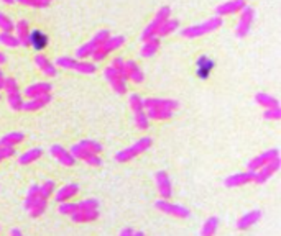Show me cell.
Here are the masks:
<instances>
[{
    "instance_id": "cell-1",
    "label": "cell",
    "mask_w": 281,
    "mask_h": 236,
    "mask_svg": "<svg viewBox=\"0 0 281 236\" xmlns=\"http://www.w3.org/2000/svg\"><path fill=\"white\" fill-rule=\"evenodd\" d=\"M151 144H153V139L148 138V136H143V138H140L138 141L133 143L132 146L125 148V150H122V151H118V153L115 154V159H117L118 162L132 161L133 158H137L138 154H142V153H145L146 150H150Z\"/></svg>"
},
{
    "instance_id": "cell-2",
    "label": "cell",
    "mask_w": 281,
    "mask_h": 236,
    "mask_svg": "<svg viewBox=\"0 0 281 236\" xmlns=\"http://www.w3.org/2000/svg\"><path fill=\"white\" fill-rule=\"evenodd\" d=\"M220 25H222V18L214 17V18H209L207 21H204V23L184 28L181 32V35L184 36V38H197V36H202V35L214 32V29H217Z\"/></svg>"
},
{
    "instance_id": "cell-3",
    "label": "cell",
    "mask_w": 281,
    "mask_h": 236,
    "mask_svg": "<svg viewBox=\"0 0 281 236\" xmlns=\"http://www.w3.org/2000/svg\"><path fill=\"white\" fill-rule=\"evenodd\" d=\"M56 66L63 69H72V71H78L81 74H94L97 66L94 63H87V61H78V59L69 57V56H63V57H58L56 59Z\"/></svg>"
},
{
    "instance_id": "cell-4",
    "label": "cell",
    "mask_w": 281,
    "mask_h": 236,
    "mask_svg": "<svg viewBox=\"0 0 281 236\" xmlns=\"http://www.w3.org/2000/svg\"><path fill=\"white\" fill-rule=\"evenodd\" d=\"M4 91L7 94V100H9L10 108L15 110V112L21 110V107H23V99H21V94H20L17 80H15L13 77H5Z\"/></svg>"
},
{
    "instance_id": "cell-5",
    "label": "cell",
    "mask_w": 281,
    "mask_h": 236,
    "mask_svg": "<svg viewBox=\"0 0 281 236\" xmlns=\"http://www.w3.org/2000/svg\"><path fill=\"white\" fill-rule=\"evenodd\" d=\"M110 36V33L107 32V29H100V32L94 36V38L89 41V43H86V44H83V46H79L78 49H76V57L78 59H86V57H89V56H92L95 51L99 49V46L100 44L106 41L107 38Z\"/></svg>"
},
{
    "instance_id": "cell-6",
    "label": "cell",
    "mask_w": 281,
    "mask_h": 236,
    "mask_svg": "<svg viewBox=\"0 0 281 236\" xmlns=\"http://www.w3.org/2000/svg\"><path fill=\"white\" fill-rule=\"evenodd\" d=\"M169 13H171V10H169V7H161V9L158 10V13H157V17H155V20L150 21V23L146 25V28L143 29V33H142V40H143V43L157 36L158 28H160L163 23H165L166 20H169Z\"/></svg>"
},
{
    "instance_id": "cell-7",
    "label": "cell",
    "mask_w": 281,
    "mask_h": 236,
    "mask_svg": "<svg viewBox=\"0 0 281 236\" xmlns=\"http://www.w3.org/2000/svg\"><path fill=\"white\" fill-rule=\"evenodd\" d=\"M129 102H130V108H132V112H133V116H135L137 127H138L140 130H146L148 125H150V120L146 118L142 97H140V95H137V94H132L130 99H129Z\"/></svg>"
},
{
    "instance_id": "cell-8",
    "label": "cell",
    "mask_w": 281,
    "mask_h": 236,
    "mask_svg": "<svg viewBox=\"0 0 281 236\" xmlns=\"http://www.w3.org/2000/svg\"><path fill=\"white\" fill-rule=\"evenodd\" d=\"M123 43H125V38H123V36H109V38L100 44L99 49L95 51V53H94L91 57L94 59L95 63L104 61V59H106V57L109 56V53H112V51L118 49Z\"/></svg>"
},
{
    "instance_id": "cell-9",
    "label": "cell",
    "mask_w": 281,
    "mask_h": 236,
    "mask_svg": "<svg viewBox=\"0 0 281 236\" xmlns=\"http://www.w3.org/2000/svg\"><path fill=\"white\" fill-rule=\"evenodd\" d=\"M240 18H239V25H237V29L235 33L239 38H243V36H247L250 28H251V23H253V18H255V10L251 9V7L245 5L243 9L240 10Z\"/></svg>"
},
{
    "instance_id": "cell-10",
    "label": "cell",
    "mask_w": 281,
    "mask_h": 236,
    "mask_svg": "<svg viewBox=\"0 0 281 236\" xmlns=\"http://www.w3.org/2000/svg\"><path fill=\"white\" fill-rule=\"evenodd\" d=\"M155 206H157L160 212L166 213V215L176 217V218H188L191 215L186 206L177 205V203H171V202H168V200H163V198H160V200L155 203Z\"/></svg>"
},
{
    "instance_id": "cell-11",
    "label": "cell",
    "mask_w": 281,
    "mask_h": 236,
    "mask_svg": "<svg viewBox=\"0 0 281 236\" xmlns=\"http://www.w3.org/2000/svg\"><path fill=\"white\" fill-rule=\"evenodd\" d=\"M275 159H279L278 150H268V151H265L262 154H258V156H255L253 159L248 162L247 167H248L250 172H257V171H260L263 166H266L268 162L275 161Z\"/></svg>"
},
{
    "instance_id": "cell-12",
    "label": "cell",
    "mask_w": 281,
    "mask_h": 236,
    "mask_svg": "<svg viewBox=\"0 0 281 236\" xmlns=\"http://www.w3.org/2000/svg\"><path fill=\"white\" fill-rule=\"evenodd\" d=\"M104 76H106L107 82L110 84V87H112L117 94L122 95V94L127 92V84H125V79L112 68V66L106 68V71H104Z\"/></svg>"
},
{
    "instance_id": "cell-13",
    "label": "cell",
    "mask_w": 281,
    "mask_h": 236,
    "mask_svg": "<svg viewBox=\"0 0 281 236\" xmlns=\"http://www.w3.org/2000/svg\"><path fill=\"white\" fill-rule=\"evenodd\" d=\"M69 153H71L76 159L84 161L86 164L92 166V167H99V166L102 164V159L99 158V154H94V153H91V151H86V150H83V148H81L79 144L72 146Z\"/></svg>"
},
{
    "instance_id": "cell-14",
    "label": "cell",
    "mask_w": 281,
    "mask_h": 236,
    "mask_svg": "<svg viewBox=\"0 0 281 236\" xmlns=\"http://www.w3.org/2000/svg\"><path fill=\"white\" fill-rule=\"evenodd\" d=\"M157 187H158V194L163 200H168L169 197L173 195V186H171V181H169V175L166 174V171H158L157 175Z\"/></svg>"
},
{
    "instance_id": "cell-15",
    "label": "cell",
    "mask_w": 281,
    "mask_h": 236,
    "mask_svg": "<svg viewBox=\"0 0 281 236\" xmlns=\"http://www.w3.org/2000/svg\"><path fill=\"white\" fill-rule=\"evenodd\" d=\"M51 154H53V158L59 162V164H63L66 167H71L76 164V158L72 156V154L66 150V148L59 146V144H53L51 146Z\"/></svg>"
},
{
    "instance_id": "cell-16",
    "label": "cell",
    "mask_w": 281,
    "mask_h": 236,
    "mask_svg": "<svg viewBox=\"0 0 281 236\" xmlns=\"http://www.w3.org/2000/svg\"><path fill=\"white\" fill-rule=\"evenodd\" d=\"M255 179V172H237L234 175H228L227 179L224 181V184L227 187H242V186H247V184H251Z\"/></svg>"
},
{
    "instance_id": "cell-17",
    "label": "cell",
    "mask_w": 281,
    "mask_h": 236,
    "mask_svg": "<svg viewBox=\"0 0 281 236\" xmlns=\"http://www.w3.org/2000/svg\"><path fill=\"white\" fill-rule=\"evenodd\" d=\"M176 100L171 99H145L143 100V108H161V110H168V112H174L177 108Z\"/></svg>"
},
{
    "instance_id": "cell-18",
    "label": "cell",
    "mask_w": 281,
    "mask_h": 236,
    "mask_svg": "<svg viewBox=\"0 0 281 236\" xmlns=\"http://www.w3.org/2000/svg\"><path fill=\"white\" fill-rule=\"evenodd\" d=\"M279 169V159H275V161H271L268 162L266 166H263L260 171H257L255 172V179L253 182L255 184H265L266 181L270 179V177H273L276 174V171Z\"/></svg>"
},
{
    "instance_id": "cell-19",
    "label": "cell",
    "mask_w": 281,
    "mask_h": 236,
    "mask_svg": "<svg viewBox=\"0 0 281 236\" xmlns=\"http://www.w3.org/2000/svg\"><path fill=\"white\" fill-rule=\"evenodd\" d=\"M78 194H79V186H78V184H66L64 187H61L55 194V200L58 203L71 202V198L76 197Z\"/></svg>"
},
{
    "instance_id": "cell-20",
    "label": "cell",
    "mask_w": 281,
    "mask_h": 236,
    "mask_svg": "<svg viewBox=\"0 0 281 236\" xmlns=\"http://www.w3.org/2000/svg\"><path fill=\"white\" fill-rule=\"evenodd\" d=\"M245 0H231V2H225L219 5L216 9V17H224V15H231V13H237L240 12L243 7H245Z\"/></svg>"
},
{
    "instance_id": "cell-21",
    "label": "cell",
    "mask_w": 281,
    "mask_h": 236,
    "mask_svg": "<svg viewBox=\"0 0 281 236\" xmlns=\"http://www.w3.org/2000/svg\"><path fill=\"white\" fill-rule=\"evenodd\" d=\"M260 218H262L260 210H251L237 220V228H239V230H248V228H251L255 223H258Z\"/></svg>"
},
{
    "instance_id": "cell-22",
    "label": "cell",
    "mask_w": 281,
    "mask_h": 236,
    "mask_svg": "<svg viewBox=\"0 0 281 236\" xmlns=\"http://www.w3.org/2000/svg\"><path fill=\"white\" fill-rule=\"evenodd\" d=\"M51 91H53V85L49 82H36L33 85H28L23 91V94L30 99H36V97H41L44 94H51Z\"/></svg>"
},
{
    "instance_id": "cell-23",
    "label": "cell",
    "mask_w": 281,
    "mask_h": 236,
    "mask_svg": "<svg viewBox=\"0 0 281 236\" xmlns=\"http://www.w3.org/2000/svg\"><path fill=\"white\" fill-rule=\"evenodd\" d=\"M48 44V36L44 35L40 29H33L28 35V46H32L35 51H41L46 48Z\"/></svg>"
},
{
    "instance_id": "cell-24",
    "label": "cell",
    "mask_w": 281,
    "mask_h": 236,
    "mask_svg": "<svg viewBox=\"0 0 281 236\" xmlns=\"http://www.w3.org/2000/svg\"><path fill=\"white\" fill-rule=\"evenodd\" d=\"M35 64L38 66V69L48 77H55L58 71H56V66L49 61V59L44 56V54H36L35 56Z\"/></svg>"
},
{
    "instance_id": "cell-25",
    "label": "cell",
    "mask_w": 281,
    "mask_h": 236,
    "mask_svg": "<svg viewBox=\"0 0 281 236\" xmlns=\"http://www.w3.org/2000/svg\"><path fill=\"white\" fill-rule=\"evenodd\" d=\"M49 102H51V94H44V95H41V97L30 99L28 102H23L21 110H25V112H36V110L46 107Z\"/></svg>"
},
{
    "instance_id": "cell-26",
    "label": "cell",
    "mask_w": 281,
    "mask_h": 236,
    "mask_svg": "<svg viewBox=\"0 0 281 236\" xmlns=\"http://www.w3.org/2000/svg\"><path fill=\"white\" fill-rule=\"evenodd\" d=\"M125 72H127V79L133 80L135 84H142L143 82V71L140 69V66L135 61H125Z\"/></svg>"
},
{
    "instance_id": "cell-27",
    "label": "cell",
    "mask_w": 281,
    "mask_h": 236,
    "mask_svg": "<svg viewBox=\"0 0 281 236\" xmlns=\"http://www.w3.org/2000/svg\"><path fill=\"white\" fill-rule=\"evenodd\" d=\"M99 218V210H79L76 213H72L71 220L74 223H89Z\"/></svg>"
},
{
    "instance_id": "cell-28",
    "label": "cell",
    "mask_w": 281,
    "mask_h": 236,
    "mask_svg": "<svg viewBox=\"0 0 281 236\" xmlns=\"http://www.w3.org/2000/svg\"><path fill=\"white\" fill-rule=\"evenodd\" d=\"M214 69V61L209 59L207 56H201L197 59V76L201 79H207L209 77V74L212 72Z\"/></svg>"
},
{
    "instance_id": "cell-29",
    "label": "cell",
    "mask_w": 281,
    "mask_h": 236,
    "mask_svg": "<svg viewBox=\"0 0 281 236\" xmlns=\"http://www.w3.org/2000/svg\"><path fill=\"white\" fill-rule=\"evenodd\" d=\"M41 156H43L41 148H32V150H28L23 154H20L18 162L21 166H28V164H32V162H35V161H38Z\"/></svg>"
},
{
    "instance_id": "cell-30",
    "label": "cell",
    "mask_w": 281,
    "mask_h": 236,
    "mask_svg": "<svg viewBox=\"0 0 281 236\" xmlns=\"http://www.w3.org/2000/svg\"><path fill=\"white\" fill-rule=\"evenodd\" d=\"M13 29L17 32V38L20 41V44H25L28 46V35H30V25L27 20H20L17 25L13 26Z\"/></svg>"
},
{
    "instance_id": "cell-31",
    "label": "cell",
    "mask_w": 281,
    "mask_h": 236,
    "mask_svg": "<svg viewBox=\"0 0 281 236\" xmlns=\"http://www.w3.org/2000/svg\"><path fill=\"white\" fill-rule=\"evenodd\" d=\"M41 197L40 194V186H36V184H32L27 192V198H25V209L30 212L33 209V205L38 202V198Z\"/></svg>"
},
{
    "instance_id": "cell-32",
    "label": "cell",
    "mask_w": 281,
    "mask_h": 236,
    "mask_svg": "<svg viewBox=\"0 0 281 236\" xmlns=\"http://www.w3.org/2000/svg\"><path fill=\"white\" fill-rule=\"evenodd\" d=\"M25 139V135L20 131H12L9 135H5L2 139H0V144L2 146H7V148H15L17 144H20L21 141Z\"/></svg>"
},
{
    "instance_id": "cell-33",
    "label": "cell",
    "mask_w": 281,
    "mask_h": 236,
    "mask_svg": "<svg viewBox=\"0 0 281 236\" xmlns=\"http://www.w3.org/2000/svg\"><path fill=\"white\" fill-rule=\"evenodd\" d=\"M219 228V218L217 217H209L201 228V236H214L217 233Z\"/></svg>"
},
{
    "instance_id": "cell-34",
    "label": "cell",
    "mask_w": 281,
    "mask_h": 236,
    "mask_svg": "<svg viewBox=\"0 0 281 236\" xmlns=\"http://www.w3.org/2000/svg\"><path fill=\"white\" fill-rule=\"evenodd\" d=\"M158 48H160V38H151V40H148V41H145L143 43V46H142V56L143 57H150V56H153L155 53L158 51Z\"/></svg>"
},
{
    "instance_id": "cell-35",
    "label": "cell",
    "mask_w": 281,
    "mask_h": 236,
    "mask_svg": "<svg viewBox=\"0 0 281 236\" xmlns=\"http://www.w3.org/2000/svg\"><path fill=\"white\" fill-rule=\"evenodd\" d=\"M148 120H168V118L173 116V112H168V110H161V108H146L145 110Z\"/></svg>"
},
{
    "instance_id": "cell-36",
    "label": "cell",
    "mask_w": 281,
    "mask_h": 236,
    "mask_svg": "<svg viewBox=\"0 0 281 236\" xmlns=\"http://www.w3.org/2000/svg\"><path fill=\"white\" fill-rule=\"evenodd\" d=\"M177 26H180V21H177V20H166L165 23H163V25L158 28L157 38H161V36H166V35H169V33H173Z\"/></svg>"
},
{
    "instance_id": "cell-37",
    "label": "cell",
    "mask_w": 281,
    "mask_h": 236,
    "mask_svg": "<svg viewBox=\"0 0 281 236\" xmlns=\"http://www.w3.org/2000/svg\"><path fill=\"white\" fill-rule=\"evenodd\" d=\"M258 105H262L263 108H273V107H278V100L275 97H271L268 94H257L255 97Z\"/></svg>"
},
{
    "instance_id": "cell-38",
    "label": "cell",
    "mask_w": 281,
    "mask_h": 236,
    "mask_svg": "<svg viewBox=\"0 0 281 236\" xmlns=\"http://www.w3.org/2000/svg\"><path fill=\"white\" fill-rule=\"evenodd\" d=\"M46 206H48V198L40 197L38 202H36V203L33 205V209L30 210L28 213H30V215H32L33 218H38V217H41L43 213H44V210H46Z\"/></svg>"
},
{
    "instance_id": "cell-39",
    "label": "cell",
    "mask_w": 281,
    "mask_h": 236,
    "mask_svg": "<svg viewBox=\"0 0 281 236\" xmlns=\"http://www.w3.org/2000/svg\"><path fill=\"white\" fill-rule=\"evenodd\" d=\"M0 44H4V46H9V48H17L20 46V41L15 35L12 33H4L0 32Z\"/></svg>"
},
{
    "instance_id": "cell-40",
    "label": "cell",
    "mask_w": 281,
    "mask_h": 236,
    "mask_svg": "<svg viewBox=\"0 0 281 236\" xmlns=\"http://www.w3.org/2000/svg\"><path fill=\"white\" fill-rule=\"evenodd\" d=\"M79 146L83 148V150L91 151L94 154H100L102 153V146L97 141H94V139H83V141L79 143Z\"/></svg>"
},
{
    "instance_id": "cell-41",
    "label": "cell",
    "mask_w": 281,
    "mask_h": 236,
    "mask_svg": "<svg viewBox=\"0 0 281 236\" xmlns=\"http://www.w3.org/2000/svg\"><path fill=\"white\" fill-rule=\"evenodd\" d=\"M55 192H56V182L55 181H46L43 186H40V194L44 198H49L51 195H55Z\"/></svg>"
},
{
    "instance_id": "cell-42",
    "label": "cell",
    "mask_w": 281,
    "mask_h": 236,
    "mask_svg": "<svg viewBox=\"0 0 281 236\" xmlns=\"http://www.w3.org/2000/svg\"><path fill=\"white\" fill-rule=\"evenodd\" d=\"M58 212L61 215H72V213L78 212V203H72V202H64V203H59V209Z\"/></svg>"
},
{
    "instance_id": "cell-43",
    "label": "cell",
    "mask_w": 281,
    "mask_h": 236,
    "mask_svg": "<svg viewBox=\"0 0 281 236\" xmlns=\"http://www.w3.org/2000/svg\"><path fill=\"white\" fill-rule=\"evenodd\" d=\"M13 26H15L13 21L9 17H5V13L0 12V29H2L4 33H12Z\"/></svg>"
},
{
    "instance_id": "cell-44",
    "label": "cell",
    "mask_w": 281,
    "mask_h": 236,
    "mask_svg": "<svg viewBox=\"0 0 281 236\" xmlns=\"http://www.w3.org/2000/svg\"><path fill=\"white\" fill-rule=\"evenodd\" d=\"M110 66H112V68L118 72V74H120V76L125 79V80H127V72H125V61H123V57H120V56H117L115 59H114V61H112V64H110Z\"/></svg>"
},
{
    "instance_id": "cell-45",
    "label": "cell",
    "mask_w": 281,
    "mask_h": 236,
    "mask_svg": "<svg viewBox=\"0 0 281 236\" xmlns=\"http://www.w3.org/2000/svg\"><path fill=\"white\" fill-rule=\"evenodd\" d=\"M17 2L28 7H35V9H43V7H48L51 4L49 0H17Z\"/></svg>"
},
{
    "instance_id": "cell-46",
    "label": "cell",
    "mask_w": 281,
    "mask_h": 236,
    "mask_svg": "<svg viewBox=\"0 0 281 236\" xmlns=\"http://www.w3.org/2000/svg\"><path fill=\"white\" fill-rule=\"evenodd\" d=\"M263 116L266 118V120H279V118H281V108H279V107L265 108Z\"/></svg>"
},
{
    "instance_id": "cell-47",
    "label": "cell",
    "mask_w": 281,
    "mask_h": 236,
    "mask_svg": "<svg viewBox=\"0 0 281 236\" xmlns=\"http://www.w3.org/2000/svg\"><path fill=\"white\" fill-rule=\"evenodd\" d=\"M13 154H15V148H7V146L0 144V162L7 158H12Z\"/></svg>"
},
{
    "instance_id": "cell-48",
    "label": "cell",
    "mask_w": 281,
    "mask_h": 236,
    "mask_svg": "<svg viewBox=\"0 0 281 236\" xmlns=\"http://www.w3.org/2000/svg\"><path fill=\"white\" fill-rule=\"evenodd\" d=\"M120 236H133V230L132 228H125V230L120 233Z\"/></svg>"
},
{
    "instance_id": "cell-49",
    "label": "cell",
    "mask_w": 281,
    "mask_h": 236,
    "mask_svg": "<svg viewBox=\"0 0 281 236\" xmlns=\"http://www.w3.org/2000/svg\"><path fill=\"white\" fill-rule=\"evenodd\" d=\"M4 84H5V76H4L2 69H0V91H4Z\"/></svg>"
},
{
    "instance_id": "cell-50",
    "label": "cell",
    "mask_w": 281,
    "mask_h": 236,
    "mask_svg": "<svg viewBox=\"0 0 281 236\" xmlns=\"http://www.w3.org/2000/svg\"><path fill=\"white\" fill-rule=\"evenodd\" d=\"M10 236H23V234H21V231L18 230V228H13V230L10 231Z\"/></svg>"
},
{
    "instance_id": "cell-51",
    "label": "cell",
    "mask_w": 281,
    "mask_h": 236,
    "mask_svg": "<svg viewBox=\"0 0 281 236\" xmlns=\"http://www.w3.org/2000/svg\"><path fill=\"white\" fill-rule=\"evenodd\" d=\"M5 63H7L5 54H4V53H0V64H5Z\"/></svg>"
},
{
    "instance_id": "cell-52",
    "label": "cell",
    "mask_w": 281,
    "mask_h": 236,
    "mask_svg": "<svg viewBox=\"0 0 281 236\" xmlns=\"http://www.w3.org/2000/svg\"><path fill=\"white\" fill-rule=\"evenodd\" d=\"M133 236H145V233L143 231H137V233L133 231Z\"/></svg>"
},
{
    "instance_id": "cell-53",
    "label": "cell",
    "mask_w": 281,
    "mask_h": 236,
    "mask_svg": "<svg viewBox=\"0 0 281 236\" xmlns=\"http://www.w3.org/2000/svg\"><path fill=\"white\" fill-rule=\"evenodd\" d=\"M2 2H4V4H9V5H10V4H13V2H15V0H2Z\"/></svg>"
},
{
    "instance_id": "cell-54",
    "label": "cell",
    "mask_w": 281,
    "mask_h": 236,
    "mask_svg": "<svg viewBox=\"0 0 281 236\" xmlns=\"http://www.w3.org/2000/svg\"><path fill=\"white\" fill-rule=\"evenodd\" d=\"M0 100H2V95H0Z\"/></svg>"
},
{
    "instance_id": "cell-55",
    "label": "cell",
    "mask_w": 281,
    "mask_h": 236,
    "mask_svg": "<svg viewBox=\"0 0 281 236\" xmlns=\"http://www.w3.org/2000/svg\"><path fill=\"white\" fill-rule=\"evenodd\" d=\"M49 2H51V0H49Z\"/></svg>"
}]
</instances>
